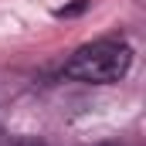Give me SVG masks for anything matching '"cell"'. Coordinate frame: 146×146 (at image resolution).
<instances>
[{
	"label": "cell",
	"mask_w": 146,
	"mask_h": 146,
	"mask_svg": "<svg viewBox=\"0 0 146 146\" xmlns=\"http://www.w3.org/2000/svg\"><path fill=\"white\" fill-rule=\"evenodd\" d=\"M133 68V51L129 44L122 41H92V44H82L72 58L65 61V75L75 82H92V85H109L126 78V72Z\"/></svg>",
	"instance_id": "cell-1"
},
{
	"label": "cell",
	"mask_w": 146,
	"mask_h": 146,
	"mask_svg": "<svg viewBox=\"0 0 146 146\" xmlns=\"http://www.w3.org/2000/svg\"><path fill=\"white\" fill-rule=\"evenodd\" d=\"M10 146H44V143H34V139H17V143H10Z\"/></svg>",
	"instance_id": "cell-2"
}]
</instances>
